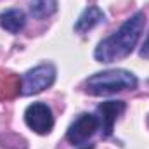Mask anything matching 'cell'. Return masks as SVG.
Listing matches in <instances>:
<instances>
[{
  "label": "cell",
  "mask_w": 149,
  "mask_h": 149,
  "mask_svg": "<svg viewBox=\"0 0 149 149\" xmlns=\"http://www.w3.org/2000/svg\"><path fill=\"white\" fill-rule=\"evenodd\" d=\"M26 24V16L21 9H9L0 14V26L9 33H19Z\"/></svg>",
  "instance_id": "obj_9"
},
{
  "label": "cell",
  "mask_w": 149,
  "mask_h": 149,
  "mask_svg": "<svg viewBox=\"0 0 149 149\" xmlns=\"http://www.w3.org/2000/svg\"><path fill=\"white\" fill-rule=\"evenodd\" d=\"M137 76L127 70H108L92 74L85 81V90L90 95H109L123 90L137 88Z\"/></svg>",
  "instance_id": "obj_2"
},
{
  "label": "cell",
  "mask_w": 149,
  "mask_h": 149,
  "mask_svg": "<svg viewBox=\"0 0 149 149\" xmlns=\"http://www.w3.org/2000/svg\"><path fill=\"white\" fill-rule=\"evenodd\" d=\"M104 12L97 7V5H90V7H87L83 12H81V16L76 19V23H74V31L76 33H87L88 30H92L94 26H97L99 23H102L104 21Z\"/></svg>",
  "instance_id": "obj_7"
},
{
  "label": "cell",
  "mask_w": 149,
  "mask_h": 149,
  "mask_svg": "<svg viewBox=\"0 0 149 149\" xmlns=\"http://www.w3.org/2000/svg\"><path fill=\"white\" fill-rule=\"evenodd\" d=\"M127 104L123 101H106L97 106L95 116L99 120V127L102 130V137H109L113 134V127L118 120V116L125 111Z\"/></svg>",
  "instance_id": "obj_6"
},
{
  "label": "cell",
  "mask_w": 149,
  "mask_h": 149,
  "mask_svg": "<svg viewBox=\"0 0 149 149\" xmlns=\"http://www.w3.org/2000/svg\"><path fill=\"white\" fill-rule=\"evenodd\" d=\"M141 57L149 59V37L146 38V42H144V45H142V49H141Z\"/></svg>",
  "instance_id": "obj_11"
},
{
  "label": "cell",
  "mask_w": 149,
  "mask_h": 149,
  "mask_svg": "<svg viewBox=\"0 0 149 149\" xmlns=\"http://www.w3.org/2000/svg\"><path fill=\"white\" fill-rule=\"evenodd\" d=\"M56 81V68L52 64H40L21 78V95H35L49 88Z\"/></svg>",
  "instance_id": "obj_4"
},
{
  "label": "cell",
  "mask_w": 149,
  "mask_h": 149,
  "mask_svg": "<svg viewBox=\"0 0 149 149\" xmlns=\"http://www.w3.org/2000/svg\"><path fill=\"white\" fill-rule=\"evenodd\" d=\"M146 26V16L144 12H135L130 19H127L118 31H114L111 37L104 38L95 47L94 57L99 63H114L120 59H125L134 52L137 47V42L144 31Z\"/></svg>",
  "instance_id": "obj_1"
},
{
  "label": "cell",
  "mask_w": 149,
  "mask_h": 149,
  "mask_svg": "<svg viewBox=\"0 0 149 149\" xmlns=\"http://www.w3.org/2000/svg\"><path fill=\"white\" fill-rule=\"evenodd\" d=\"M21 94V78L12 71L0 70V101L14 99Z\"/></svg>",
  "instance_id": "obj_8"
},
{
  "label": "cell",
  "mask_w": 149,
  "mask_h": 149,
  "mask_svg": "<svg viewBox=\"0 0 149 149\" xmlns=\"http://www.w3.org/2000/svg\"><path fill=\"white\" fill-rule=\"evenodd\" d=\"M99 120L95 114H90V113H83L80 114L71 127L68 128V141L73 144L76 149H92V137L97 134L99 130Z\"/></svg>",
  "instance_id": "obj_3"
},
{
  "label": "cell",
  "mask_w": 149,
  "mask_h": 149,
  "mask_svg": "<svg viewBox=\"0 0 149 149\" xmlns=\"http://www.w3.org/2000/svg\"><path fill=\"white\" fill-rule=\"evenodd\" d=\"M24 121L33 132H37L40 135L49 134L54 127L52 111L43 102H33L31 106H28L26 111H24Z\"/></svg>",
  "instance_id": "obj_5"
},
{
  "label": "cell",
  "mask_w": 149,
  "mask_h": 149,
  "mask_svg": "<svg viewBox=\"0 0 149 149\" xmlns=\"http://www.w3.org/2000/svg\"><path fill=\"white\" fill-rule=\"evenodd\" d=\"M30 10H31L33 17L45 19L57 10V0H31Z\"/></svg>",
  "instance_id": "obj_10"
}]
</instances>
